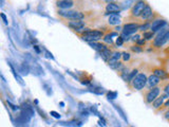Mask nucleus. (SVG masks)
<instances>
[{"mask_svg":"<svg viewBox=\"0 0 169 127\" xmlns=\"http://www.w3.org/2000/svg\"><path fill=\"white\" fill-rule=\"evenodd\" d=\"M164 38H165V39H166V40H169V30H168V31H167V33L165 34Z\"/></svg>","mask_w":169,"mask_h":127,"instance_id":"2f4dec72","label":"nucleus"},{"mask_svg":"<svg viewBox=\"0 0 169 127\" xmlns=\"http://www.w3.org/2000/svg\"><path fill=\"white\" fill-rule=\"evenodd\" d=\"M160 93H161V88H159V87L151 88V89L148 91V93L146 94L145 100H146L147 103H153V101L159 98Z\"/></svg>","mask_w":169,"mask_h":127,"instance_id":"39448f33","label":"nucleus"},{"mask_svg":"<svg viewBox=\"0 0 169 127\" xmlns=\"http://www.w3.org/2000/svg\"><path fill=\"white\" fill-rule=\"evenodd\" d=\"M140 18L143 20V21H149V20H154L153 19V11H152L151 7H150L149 5H147L146 8L144 9V11L142 12V14H141Z\"/></svg>","mask_w":169,"mask_h":127,"instance_id":"423d86ee","label":"nucleus"},{"mask_svg":"<svg viewBox=\"0 0 169 127\" xmlns=\"http://www.w3.org/2000/svg\"><path fill=\"white\" fill-rule=\"evenodd\" d=\"M82 35H89V36H96V37L104 38V32L99 31V30H91V29H86L82 33Z\"/></svg>","mask_w":169,"mask_h":127,"instance_id":"1a4fd4ad","label":"nucleus"},{"mask_svg":"<svg viewBox=\"0 0 169 127\" xmlns=\"http://www.w3.org/2000/svg\"><path fill=\"white\" fill-rule=\"evenodd\" d=\"M68 26L71 29L79 31V30H82L84 28V21H82V20H70L68 23Z\"/></svg>","mask_w":169,"mask_h":127,"instance_id":"6e6552de","label":"nucleus"},{"mask_svg":"<svg viewBox=\"0 0 169 127\" xmlns=\"http://www.w3.org/2000/svg\"><path fill=\"white\" fill-rule=\"evenodd\" d=\"M56 5L59 9H71L72 7L74 5V3L72 2L71 0H58L56 2Z\"/></svg>","mask_w":169,"mask_h":127,"instance_id":"9b49d317","label":"nucleus"},{"mask_svg":"<svg viewBox=\"0 0 169 127\" xmlns=\"http://www.w3.org/2000/svg\"><path fill=\"white\" fill-rule=\"evenodd\" d=\"M89 45L91 46L93 49L97 50L98 52H102V51H105V50H107L108 47H106V45H104V44H100V42H89Z\"/></svg>","mask_w":169,"mask_h":127,"instance_id":"2eb2a0df","label":"nucleus"},{"mask_svg":"<svg viewBox=\"0 0 169 127\" xmlns=\"http://www.w3.org/2000/svg\"><path fill=\"white\" fill-rule=\"evenodd\" d=\"M136 44H138V46H142V45H145V39H140L136 41Z\"/></svg>","mask_w":169,"mask_h":127,"instance_id":"c85d7f7f","label":"nucleus"},{"mask_svg":"<svg viewBox=\"0 0 169 127\" xmlns=\"http://www.w3.org/2000/svg\"><path fill=\"white\" fill-rule=\"evenodd\" d=\"M99 54H100V57H102V59L105 60V62H109L110 58H111L112 52L110 51L109 49H107V50H105V51L99 52Z\"/></svg>","mask_w":169,"mask_h":127,"instance_id":"dca6fc26","label":"nucleus"},{"mask_svg":"<svg viewBox=\"0 0 169 127\" xmlns=\"http://www.w3.org/2000/svg\"><path fill=\"white\" fill-rule=\"evenodd\" d=\"M164 106H165V107H169V101H167V102L165 103Z\"/></svg>","mask_w":169,"mask_h":127,"instance_id":"473e14b6","label":"nucleus"},{"mask_svg":"<svg viewBox=\"0 0 169 127\" xmlns=\"http://www.w3.org/2000/svg\"><path fill=\"white\" fill-rule=\"evenodd\" d=\"M143 37H144L145 40H150V39H152V38L154 37V32H152V31L144 32V33H143Z\"/></svg>","mask_w":169,"mask_h":127,"instance_id":"412c9836","label":"nucleus"},{"mask_svg":"<svg viewBox=\"0 0 169 127\" xmlns=\"http://www.w3.org/2000/svg\"><path fill=\"white\" fill-rule=\"evenodd\" d=\"M168 98V95H167V94L165 93L164 95H161V96H159L158 98H156V100L153 101V104H152L153 108H156V109L160 108L161 106H162V105L164 104V100H165V98Z\"/></svg>","mask_w":169,"mask_h":127,"instance_id":"f8f14e48","label":"nucleus"},{"mask_svg":"<svg viewBox=\"0 0 169 127\" xmlns=\"http://www.w3.org/2000/svg\"><path fill=\"white\" fill-rule=\"evenodd\" d=\"M120 37L123 38V40H124V41H128V40L130 39L129 35H128V34H126V33H124V32H123V34H122V36H120Z\"/></svg>","mask_w":169,"mask_h":127,"instance_id":"a878e982","label":"nucleus"},{"mask_svg":"<svg viewBox=\"0 0 169 127\" xmlns=\"http://www.w3.org/2000/svg\"><path fill=\"white\" fill-rule=\"evenodd\" d=\"M161 82V78L158 77L156 75H154V74H152V75H150L149 77H148V80H147V86H148V88L149 89H151V88H154L156 86V85H159Z\"/></svg>","mask_w":169,"mask_h":127,"instance_id":"9d476101","label":"nucleus"},{"mask_svg":"<svg viewBox=\"0 0 169 127\" xmlns=\"http://www.w3.org/2000/svg\"><path fill=\"white\" fill-rule=\"evenodd\" d=\"M1 17H2V19H3V21H4V23H7V17H5V15L4 14H1Z\"/></svg>","mask_w":169,"mask_h":127,"instance_id":"7c9ffc66","label":"nucleus"},{"mask_svg":"<svg viewBox=\"0 0 169 127\" xmlns=\"http://www.w3.org/2000/svg\"><path fill=\"white\" fill-rule=\"evenodd\" d=\"M147 80H148V78H147V76L145 75L144 73L138 74V75L135 76V78L131 82L132 87L135 90H142L147 85Z\"/></svg>","mask_w":169,"mask_h":127,"instance_id":"f03ea898","label":"nucleus"},{"mask_svg":"<svg viewBox=\"0 0 169 127\" xmlns=\"http://www.w3.org/2000/svg\"><path fill=\"white\" fill-rule=\"evenodd\" d=\"M120 56H122V54H120V52H114V53H112L111 58H110V60L108 62V64H112V62H118V59L120 58Z\"/></svg>","mask_w":169,"mask_h":127,"instance_id":"6ab92c4d","label":"nucleus"},{"mask_svg":"<svg viewBox=\"0 0 169 127\" xmlns=\"http://www.w3.org/2000/svg\"><path fill=\"white\" fill-rule=\"evenodd\" d=\"M82 38L84 40V41H88V42H94V41H97L99 40V37H96V36H89V35H82Z\"/></svg>","mask_w":169,"mask_h":127,"instance_id":"a211bd4d","label":"nucleus"},{"mask_svg":"<svg viewBox=\"0 0 169 127\" xmlns=\"http://www.w3.org/2000/svg\"><path fill=\"white\" fill-rule=\"evenodd\" d=\"M123 58H124V60L126 62V60H129L130 59V54L129 53H127V52H124V53L122 54Z\"/></svg>","mask_w":169,"mask_h":127,"instance_id":"b1692460","label":"nucleus"},{"mask_svg":"<svg viewBox=\"0 0 169 127\" xmlns=\"http://www.w3.org/2000/svg\"><path fill=\"white\" fill-rule=\"evenodd\" d=\"M131 50H132V51H134V52H142L143 51V49L140 47V46H132Z\"/></svg>","mask_w":169,"mask_h":127,"instance_id":"4be33fe9","label":"nucleus"},{"mask_svg":"<svg viewBox=\"0 0 169 127\" xmlns=\"http://www.w3.org/2000/svg\"><path fill=\"white\" fill-rule=\"evenodd\" d=\"M123 44H124V40H123V38L120 37H120H117V39H116V45L122 46Z\"/></svg>","mask_w":169,"mask_h":127,"instance_id":"bb28decb","label":"nucleus"},{"mask_svg":"<svg viewBox=\"0 0 169 127\" xmlns=\"http://www.w3.org/2000/svg\"><path fill=\"white\" fill-rule=\"evenodd\" d=\"M104 40L108 44H112V39H111V35H105L104 36Z\"/></svg>","mask_w":169,"mask_h":127,"instance_id":"5701e85b","label":"nucleus"},{"mask_svg":"<svg viewBox=\"0 0 169 127\" xmlns=\"http://www.w3.org/2000/svg\"><path fill=\"white\" fill-rule=\"evenodd\" d=\"M167 25V21L164 18H158V19H154L152 21V23L150 25V30L152 32H158L160 30H163L164 27Z\"/></svg>","mask_w":169,"mask_h":127,"instance_id":"20e7f679","label":"nucleus"},{"mask_svg":"<svg viewBox=\"0 0 169 127\" xmlns=\"http://www.w3.org/2000/svg\"><path fill=\"white\" fill-rule=\"evenodd\" d=\"M106 10H107L108 13L110 12L111 14H117V12L120 11V8L116 3L111 2V3H108L107 7H106Z\"/></svg>","mask_w":169,"mask_h":127,"instance_id":"ddd939ff","label":"nucleus"},{"mask_svg":"<svg viewBox=\"0 0 169 127\" xmlns=\"http://www.w3.org/2000/svg\"><path fill=\"white\" fill-rule=\"evenodd\" d=\"M108 23L111 26H117L120 23V18L117 14H111L108 18Z\"/></svg>","mask_w":169,"mask_h":127,"instance_id":"4468645a","label":"nucleus"},{"mask_svg":"<svg viewBox=\"0 0 169 127\" xmlns=\"http://www.w3.org/2000/svg\"><path fill=\"white\" fill-rule=\"evenodd\" d=\"M138 28H140V26L135 23H125L124 27H123V32L126 33V34H128V35H130V34H132V33H135V32L138 30Z\"/></svg>","mask_w":169,"mask_h":127,"instance_id":"0eeeda50","label":"nucleus"},{"mask_svg":"<svg viewBox=\"0 0 169 127\" xmlns=\"http://www.w3.org/2000/svg\"><path fill=\"white\" fill-rule=\"evenodd\" d=\"M138 69H134V70H132L131 72H130V74L128 75V78H127V80L126 82L127 83H131L132 80L135 78V76L138 75Z\"/></svg>","mask_w":169,"mask_h":127,"instance_id":"aec40b11","label":"nucleus"},{"mask_svg":"<svg viewBox=\"0 0 169 127\" xmlns=\"http://www.w3.org/2000/svg\"><path fill=\"white\" fill-rule=\"evenodd\" d=\"M153 74L154 75H156L158 77H160V78H166V77H168V75H167V73L166 72L164 71L163 69H159V68H156V69H153Z\"/></svg>","mask_w":169,"mask_h":127,"instance_id":"f3484780","label":"nucleus"},{"mask_svg":"<svg viewBox=\"0 0 169 127\" xmlns=\"http://www.w3.org/2000/svg\"><path fill=\"white\" fill-rule=\"evenodd\" d=\"M164 91H165V93H166L167 95L169 96V85H168V86H166V87H165Z\"/></svg>","mask_w":169,"mask_h":127,"instance_id":"c756f323","label":"nucleus"},{"mask_svg":"<svg viewBox=\"0 0 169 127\" xmlns=\"http://www.w3.org/2000/svg\"><path fill=\"white\" fill-rule=\"evenodd\" d=\"M52 114H53L54 116H56V118H59V116H58V114L56 113V112H52Z\"/></svg>","mask_w":169,"mask_h":127,"instance_id":"72a5a7b5","label":"nucleus"},{"mask_svg":"<svg viewBox=\"0 0 169 127\" xmlns=\"http://www.w3.org/2000/svg\"><path fill=\"white\" fill-rule=\"evenodd\" d=\"M148 5V3L145 1V0H138V1H136L135 3H134V5L132 7L131 11H130V15L132 16V17H140L141 14H142V12L144 11V9L146 8V5Z\"/></svg>","mask_w":169,"mask_h":127,"instance_id":"7ed1b4c3","label":"nucleus"},{"mask_svg":"<svg viewBox=\"0 0 169 127\" xmlns=\"http://www.w3.org/2000/svg\"><path fill=\"white\" fill-rule=\"evenodd\" d=\"M140 38H141V36L136 34V35L132 36V37H131V40H132V41H135V42H136L138 40H140Z\"/></svg>","mask_w":169,"mask_h":127,"instance_id":"cd10ccee","label":"nucleus"},{"mask_svg":"<svg viewBox=\"0 0 169 127\" xmlns=\"http://www.w3.org/2000/svg\"><path fill=\"white\" fill-rule=\"evenodd\" d=\"M58 15L70 20H82L84 18V14L78 11H58Z\"/></svg>","mask_w":169,"mask_h":127,"instance_id":"f257e3e1","label":"nucleus"},{"mask_svg":"<svg viewBox=\"0 0 169 127\" xmlns=\"http://www.w3.org/2000/svg\"><path fill=\"white\" fill-rule=\"evenodd\" d=\"M148 28H150V26H149V23H145L144 26H140V28H138V30H140V31H144V30L148 29Z\"/></svg>","mask_w":169,"mask_h":127,"instance_id":"393cba45","label":"nucleus"}]
</instances>
